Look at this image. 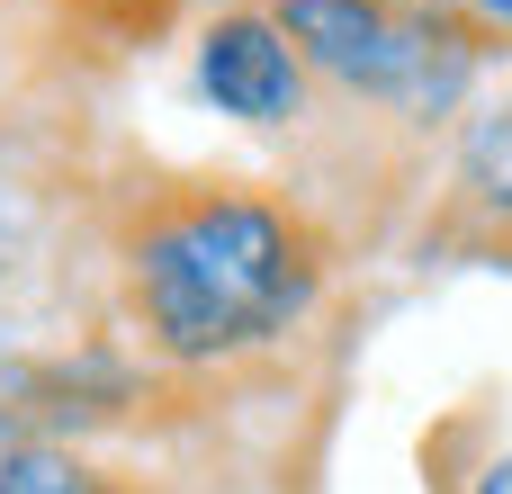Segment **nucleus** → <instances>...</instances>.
Returning <instances> with one entry per match:
<instances>
[{
	"label": "nucleus",
	"mask_w": 512,
	"mask_h": 494,
	"mask_svg": "<svg viewBox=\"0 0 512 494\" xmlns=\"http://www.w3.org/2000/svg\"><path fill=\"white\" fill-rule=\"evenodd\" d=\"M324 279V243L306 216L252 189H180L153 198L126 234V297L153 351L171 360H225L306 315Z\"/></svg>",
	"instance_id": "f257e3e1"
},
{
	"label": "nucleus",
	"mask_w": 512,
	"mask_h": 494,
	"mask_svg": "<svg viewBox=\"0 0 512 494\" xmlns=\"http://www.w3.org/2000/svg\"><path fill=\"white\" fill-rule=\"evenodd\" d=\"M270 27L297 45V63L369 99H405L432 81V27L396 0H270Z\"/></svg>",
	"instance_id": "f03ea898"
},
{
	"label": "nucleus",
	"mask_w": 512,
	"mask_h": 494,
	"mask_svg": "<svg viewBox=\"0 0 512 494\" xmlns=\"http://www.w3.org/2000/svg\"><path fill=\"white\" fill-rule=\"evenodd\" d=\"M198 81H207V99H216L225 117H252V126H279V117H297V99H306V63H297V45L270 27V9L216 18L207 45H198Z\"/></svg>",
	"instance_id": "7ed1b4c3"
},
{
	"label": "nucleus",
	"mask_w": 512,
	"mask_h": 494,
	"mask_svg": "<svg viewBox=\"0 0 512 494\" xmlns=\"http://www.w3.org/2000/svg\"><path fill=\"white\" fill-rule=\"evenodd\" d=\"M459 189L512 225V90H504V99H486V108L468 117V144H459Z\"/></svg>",
	"instance_id": "20e7f679"
},
{
	"label": "nucleus",
	"mask_w": 512,
	"mask_h": 494,
	"mask_svg": "<svg viewBox=\"0 0 512 494\" xmlns=\"http://www.w3.org/2000/svg\"><path fill=\"white\" fill-rule=\"evenodd\" d=\"M0 494H117L99 468H81L72 450H9L0 459Z\"/></svg>",
	"instance_id": "39448f33"
}]
</instances>
